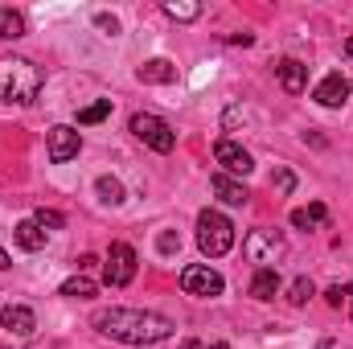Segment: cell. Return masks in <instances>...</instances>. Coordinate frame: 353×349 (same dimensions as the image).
I'll return each mask as SVG.
<instances>
[{"instance_id":"obj_32","label":"cell","mask_w":353,"mask_h":349,"mask_svg":"<svg viewBox=\"0 0 353 349\" xmlns=\"http://www.w3.org/2000/svg\"><path fill=\"white\" fill-rule=\"evenodd\" d=\"M345 54H350V58H353V37H350V41H345Z\"/></svg>"},{"instance_id":"obj_25","label":"cell","mask_w":353,"mask_h":349,"mask_svg":"<svg viewBox=\"0 0 353 349\" xmlns=\"http://www.w3.org/2000/svg\"><path fill=\"white\" fill-rule=\"evenodd\" d=\"M271 185H275L279 193H292V189H296V177H292V169H279V173L271 177Z\"/></svg>"},{"instance_id":"obj_23","label":"cell","mask_w":353,"mask_h":349,"mask_svg":"<svg viewBox=\"0 0 353 349\" xmlns=\"http://www.w3.org/2000/svg\"><path fill=\"white\" fill-rule=\"evenodd\" d=\"M111 115V99H99V103H90L79 111V123H99V119H107Z\"/></svg>"},{"instance_id":"obj_7","label":"cell","mask_w":353,"mask_h":349,"mask_svg":"<svg viewBox=\"0 0 353 349\" xmlns=\"http://www.w3.org/2000/svg\"><path fill=\"white\" fill-rule=\"evenodd\" d=\"M181 288H185L189 296H222L226 283H222V275H218L214 267H197V263H193V267L181 271Z\"/></svg>"},{"instance_id":"obj_33","label":"cell","mask_w":353,"mask_h":349,"mask_svg":"<svg viewBox=\"0 0 353 349\" xmlns=\"http://www.w3.org/2000/svg\"><path fill=\"white\" fill-rule=\"evenodd\" d=\"M210 349H230V346H226V341H218V346H210Z\"/></svg>"},{"instance_id":"obj_31","label":"cell","mask_w":353,"mask_h":349,"mask_svg":"<svg viewBox=\"0 0 353 349\" xmlns=\"http://www.w3.org/2000/svg\"><path fill=\"white\" fill-rule=\"evenodd\" d=\"M4 267H8V255H4V251H0V271H4Z\"/></svg>"},{"instance_id":"obj_14","label":"cell","mask_w":353,"mask_h":349,"mask_svg":"<svg viewBox=\"0 0 353 349\" xmlns=\"http://www.w3.org/2000/svg\"><path fill=\"white\" fill-rule=\"evenodd\" d=\"M275 74H279V83H283V90H288V94H300V90H304V83H308V66H300L296 58H283V62L275 66Z\"/></svg>"},{"instance_id":"obj_2","label":"cell","mask_w":353,"mask_h":349,"mask_svg":"<svg viewBox=\"0 0 353 349\" xmlns=\"http://www.w3.org/2000/svg\"><path fill=\"white\" fill-rule=\"evenodd\" d=\"M41 90V70L29 58H0V103H33Z\"/></svg>"},{"instance_id":"obj_13","label":"cell","mask_w":353,"mask_h":349,"mask_svg":"<svg viewBox=\"0 0 353 349\" xmlns=\"http://www.w3.org/2000/svg\"><path fill=\"white\" fill-rule=\"evenodd\" d=\"M210 189H214L222 201H230V206H247V201H251V189H247V185H239V181H230L226 173H214Z\"/></svg>"},{"instance_id":"obj_12","label":"cell","mask_w":353,"mask_h":349,"mask_svg":"<svg viewBox=\"0 0 353 349\" xmlns=\"http://www.w3.org/2000/svg\"><path fill=\"white\" fill-rule=\"evenodd\" d=\"M46 235H50V230H41L33 218H25V222L12 226V243H17L21 251H41V247H46Z\"/></svg>"},{"instance_id":"obj_5","label":"cell","mask_w":353,"mask_h":349,"mask_svg":"<svg viewBox=\"0 0 353 349\" xmlns=\"http://www.w3.org/2000/svg\"><path fill=\"white\" fill-rule=\"evenodd\" d=\"M243 251H247V259L259 263V271H263V267H271V263L288 251V243H283L275 230H251L247 243H243Z\"/></svg>"},{"instance_id":"obj_21","label":"cell","mask_w":353,"mask_h":349,"mask_svg":"<svg viewBox=\"0 0 353 349\" xmlns=\"http://www.w3.org/2000/svg\"><path fill=\"white\" fill-rule=\"evenodd\" d=\"M62 296H79V300H90V296H94V283H90L87 275H74V279H66V283H62Z\"/></svg>"},{"instance_id":"obj_30","label":"cell","mask_w":353,"mask_h":349,"mask_svg":"<svg viewBox=\"0 0 353 349\" xmlns=\"http://www.w3.org/2000/svg\"><path fill=\"white\" fill-rule=\"evenodd\" d=\"M181 349H205V346H201V341H185Z\"/></svg>"},{"instance_id":"obj_15","label":"cell","mask_w":353,"mask_h":349,"mask_svg":"<svg viewBox=\"0 0 353 349\" xmlns=\"http://www.w3.org/2000/svg\"><path fill=\"white\" fill-rule=\"evenodd\" d=\"M329 222V210H325V201H312V206H300V210H292V226H300V230H312V226H325Z\"/></svg>"},{"instance_id":"obj_24","label":"cell","mask_w":353,"mask_h":349,"mask_svg":"<svg viewBox=\"0 0 353 349\" xmlns=\"http://www.w3.org/2000/svg\"><path fill=\"white\" fill-rule=\"evenodd\" d=\"M33 222H37L41 230H46V226H50V230H58V226H62V214H58V210H37V214H33Z\"/></svg>"},{"instance_id":"obj_16","label":"cell","mask_w":353,"mask_h":349,"mask_svg":"<svg viewBox=\"0 0 353 349\" xmlns=\"http://www.w3.org/2000/svg\"><path fill=\"white\" fill-rule=\"evenodd\" d=\"M140 83H176V66L169 58H152L140 66Z\"/></svg>"},{"instance_id":"obj_8","label":"cell","mask_w":353,"mask_h":349,"mask_svg":"<svg viewBox=\"0 0 353 349\" xmlns=\"http://www.w3.org/2000/svg\"><path fill=\"white\" fill-rule=\"evenodd\" d=\"M214 161H218L226 173H239V177H247L255 169L251 152H247L243 144H234V140H218V144H214Z\"/></svg>"},{"instance_id":"obj_9","label":"cell","mask_w":353,"mask_h":349,"mask_svg":"<svg viewBox=\"0 0 353 349\" xmlns=\"http://www.w3.org/2000/svg\"><path fill=\"white\" fill-rule=\"evenodd\" d=\"M79 148H83V140H79V132H74V128H66V123L50 128V161H54V165L74 161V157H79Z\"/></svg>"},{"instance_id":"obj_17","label":"cell","mask_w":353,"mask_h":349,"mask_svg":"<svg viewBox=\"0 0 353 349\" xmlns=\"http://www.w3.org/2000/svg\"><path fill=\"white\" fill-rule=\"evenodd\" d=\"M275 292H279V271H275V267H263V271L251 279V296H255V300H275Z\"/></svg>"},{"instance_id":"obj_11","label":"cell","mask_w":353,"mask_h":349,"mask_svg":"<svg viewBox=\"0 0 353 349\" xmlns=\"http://www.w3.org/2000/svg\"><path fill=\"white\" fill-rule=\"evenodd\" d=\"M312 99H316L321 107H341V103L350 99V79H345V74H329L321 87L312 90Z\"/></svg>"},{"instance_id":"obj_4","label":"cell","mask_w":353,"mask_h":349,"mask_svg":"<svg viewBox=\"0 0 353 349\" xmlns=\"http://www.w3.org/2000/svg\"><path fill=\"white\" fill-rule=\"evenodd\" d=\"M132 132H136V140H144L152 152H173V144H176V132L161 119V115H152V111L132 115Z\"/></svg>"},{"instance_id":"obj_26","label":"cell","mask_w":353,"mask_h":349,"mask_svg":"<svg viewBox=\"0 0 353 349\" xmlns=\"http://www.w3.org/2000/svg\"><path fill=\"white\" fill-rule=\"evenodd\" d=\"M341 300H345V288H341V283H333V288L325 292V304H329V308H341Z\"/></svg>"},{"instance_id":"obj_1","label":"cell","mask_w":353,"mask_h":349,"mask_svg":"<svg viewBox=\"0 0 353 349\" xmlns=\"http://www.w3.org/2000/svg\"><path fill=\"white\" fill-rule=\"evenodd\" d=\"M94 329L123 346H157V341L173 337V321L144 312V308H103V312H94Z\"/></svg>"},{"instance_id":"obj_6","label":"cell","mask_w":353,"mask_h":349,"mask_svg":"<svg viewBox=\"0 0 353 349\" xmlns=\"http://www.w3.org/2000/svg\"><path fill=\"white\" fill-rule=\"evenodd\" d=\"M132 279H136V251L128 243H111V251H107V283L128 288Z\"/></svg>"},{"instance_id":"obj_27","label":"cell","mask_w":353,"mask_h":349,"mask_svg":"<svg viewBox=\"0 0 353 349\" xmlns=\"http://www.w3.org/2000/svg\"><path fill=\"white\" fill-rule=\"evenodd\" d=\"M94 25H99L103 33H119V21H115V17H107V12H99V17H94Z\"/></svg>"},{"instance_id":"obj_29","label":"cell","mask_w":353,"mask_h":349,"mask_svg":"<svg viewBox=\"0 0 353 349\" xmlns=\"http://www.w3.org/2000/svg\"><path fill=\"white\" fill-rule=\"evenodd\" d=\"M316 349H345V346H337V341H321Z\"/></svg>"},{"instance_id":"obj_10","label":"cell","mask_w":353,"mask_h":349,"mask_svg":"<svg viewBox=\"0 0 353 349\" xmlns=\"http://www.w3.org/2000/svg\"><path fill=\"white\" fill-rule=\"evenodd\" d=\"M0 325H4L8 333H17V337H29V333L37 329V317H33L25 304H8V308H0Z\"/></svg>"},{"instance_id":"obj_20","label":"cell","mask_w":353,"mask_h":349,"mask_svg":"<svg viewBox=\"0 0 353 349\" xmlns=\"http://www.w3.org/2000/svg\"><path fill=\"white\" fill-rule=\"evenodd\" d=\"M25 33V21H21V12H12V8H0V37L4 41H12V37H21Z\"/></svg>"},{"instance_id":"obj_28","label":"cell","mask_w":353,"mask_h":349,"mask_svg":"<svg viewBox=\"0 0 353 349\" xmlns=\"http://www.w3.org/2000/svg\"><path fill=\"white\" fill-rule=\"evenodd\" d=\"M345 300H350V317H353V283H345Z\"/></svg>"},{"instance_id":"obj_19","label":"cell","mask_w":353,"mask_h":349,"mask_svg":"<svg viewBox=\"0 0 353 349\" xmlns=\"http://www.w3.org/2000/svg\"><path fill=\"white\" fill-rule=\"evenodd\" d=\"M312 296H316V288H312V279H308V275H300V279H296V283L288 288V304H292V308H300V304H308Z\"/></svg>"},{"instance_id":"obj_22","label":"cell","mask_w":353,"mask_h":349,"mask_svg":"<svg viewBox=\"0 0 353 349\" xmlns=\"http://www.w3.org/2000/svg\"><path fill=\"white\" fill-rule=\"evenodd\" d=\"M99 197H103L107 206H119V201H123V185H119L115 177H99Z\"/></svg>"},{"instance_id":"obj_18","label":"cell","mask_w":353,"mask_h":349,"mask_svg":"<svg viewBox=\"0 0 353 349\" xmlns=\"http://www.w3.org/2000/svg\"><path fill=\"white\" fill-rule=\"evenodd\" d=\"M165 12H169L173 21H197V17H201V4H197V0H169Z\"/></svg>"},{"instance_id":"obj_3","label":"cell","mask_w":353,"mask_h":349,"mask_svg":"<svg viewBox=\"0 0 353 349\" xmlns=\"http://www.w3.org/2000/svg\"><path fill=\"white\" fill-rule=\"evenodd\" d=\"M197 247H201V255L222 259L234 247V222L218 210H201L197 214Z\"/></svg>"}]
</instances>
